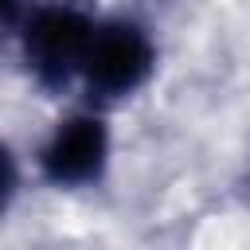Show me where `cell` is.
Here are the masks:
<instances>
[{
  "label": "cell",
  "mask_w": 250,
  "mask_h": 250,
  "mask_svg": "<svg viewBox=\"0 0 250 250\" xmlns=\"http://www.w3.org/2000/svg\"><path fill=\"white\" fill-rule=\"evenodd\" d=\"M98 27L94 0H43L23 20V62L39 86L62 90L86 59L90 35Z\"/></svg>",
  "instance_id": "1"
},
{
  "label": "cell",
  "mask_w": 250,
  "mask_h": 250,
  "mask_svg": "<svg viewBox=\"0 0 250 250\" xmlns=\"http://www.w3.org/2000/svg\"><path fill=\"white\" fill-rule=\"evenodd\" d=\"M152 66H156V47H152L148 31L133 20H105L94 27L78 74L86 78L90 98L117 102V98H129L133 90H141L148 82Z\"/></svg>",
  "instance_id": "2"
},
{
  "label": "cell",
  "mask_w": 250,
  "mask_h": 250,
  "mask_svg": "<svg viewBox=\"0 0 250 250\" xmlns=\"http://www.w3.org/2000/svg\"><path fill=\"white\" fill-rule=\"evenodd\" d=\"M109 160V129L94 113H74L59 121L51 141L39 152V168L55 188H82L105 172Z\"/></svg>",
  "instance_id": "3"
},
{
  "label": "cell",
  "mask_w": 250,
  "mask_h": 250,
  "mask_svg": "<svg viewBox=\"0 0 250 250\" xmlns=\"http://www.w3.org/2000/svg\"><path fill=\"white\" fill-rule=\"evenodd\" d=\"M12 191H16V160H12V152L0 145V215H4L8 199H12Z\"/></svg>",
  "instance_id": "4"
},
{
  "label": "cell",
  "mask_w": 250,
  "mask_h": 250,
  "mask_svg": "<svg viewBox=\"0 0 250 250\" xmlns=\"http://www.w3.org/2000/svg\"><path fill=\"white\" fill-rule=\"evenodd\" d=\"M23 23V0H0V35Z\"/></svg>",
  "instance_id": "5"
}]
</instances>
